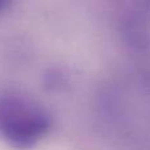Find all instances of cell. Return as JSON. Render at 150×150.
<instances>
[{"label":"cell","instance_id":"cell-1","mask_svg":"<svg viewBox=\"0 0 150 150\" xmlns=\"http://www.w3.org/2000/svg\"><path fill=\"white\" fill-rule=\"evenodd\" d=\"M96 117L120 150H150V67L133 65L111 75L96 95Z\"/></svg>","mask_w":150,"mask_h":150},{"label":"cell","instance_id":"cell-2","mask_svg":"<svg viewBox=\"0 0 150 150\" xmlns=\"http://www.w3.org/2000/svg\"><path fill=\"white\" fill-rule=\"evenodd\" d=\"M53 116L38 100L17 91L0 92V140L29 150L49 136Z\"/></svg>","mask_w":150,"mask_h":150},{"label":"cell","instance_id":"cell-3","mask_svg":"<svg viewBox=\"0 0 150 150\" xmlns=\"http://www.w3.org/2000/svg\"><path fill=\"white\" fill-rule=\"evenodd\" d=\"M120 36L136 65L150 67V0H130L120 20Z\"/></svg>","mask_w":150,"mask_h":150},{"label":"cell","instance_id":"cell-4","mask_svg":"<svg viewBox=\"0 0 150 150\" xmlns=\"http://www.w3.org/2000/svg\"><path fill=\"white\" fill-rule=\"evenodd\" d=\"M9 1H11V0H0V12H3V11L8 7Z\"/></svg>","mask_w":150,"mask_h":150}]
</instances>
